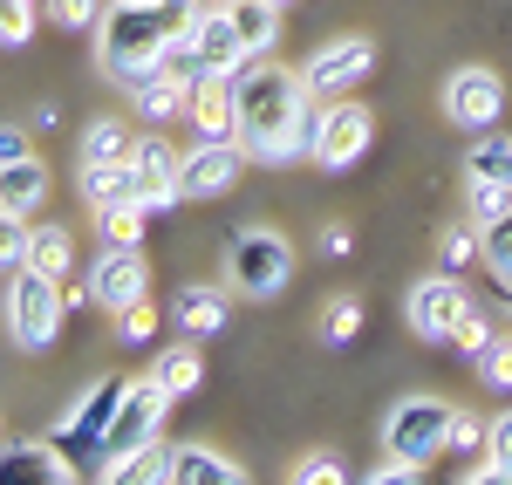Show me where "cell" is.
<instances>
[{"instance_id":"cell-1","label":"cell","mask_w":512,"mask_h":485,"mask_svg":"<svg viewBox=\"0 0 512 485\" xmlns=\"http://www.w3.org/2000/svg\"><path fill=\"white\" fill-rule=\"evenodd\" d=\"M321 96L301 69H239V144L253 164H294L315 144Z\"/></svg>"},{"instance_id":"cell-2","label":"cell","mask_w":512,"mask_h":485,"mask_svg":"<svg viewBox=\"0 0 512 485\" xmlns=\"http://www.w3.org/2000/svg\"><path fill=\"white\" fill-rule=\"evenodd\" d=\"M192 21H198V0H117V7H103V21H96L103 76L123 82V89L164 76V55L192 35Z\"/></svg>"},{"instance_id":"cell-3","label":"cell","mask_w":512,"mask_h":485,"mask_svg":"<svg viewBox=\"0 0 512 485\" xmlns=\"http://www.w3.org/2000/svg\"><path fill=\"white\" fill-rule=\"evenodd\" d=\"M171 404H178V397L164 390L158 376L130 383L123 404H117V417H110V438H103V458H96V479H123V465H130L137 451L158 445V424H164V410H171Z\"/></svg>"},{"instance_id":"cell-4","label":"cell","mask_w":512,"mask_h":485,"mask_svg":"<svg viewBox=\"0 0 512 485\" xmlns=\"http://www.w3.org/2000/svg\"><path fill=\"white\" fill-rule=\"evenodd\" d=\"M226 281L246 301H274L280 287L294 281V246H287V233H274V226L233 233V246H226Z\"/></svg>"},{"instance_id":"cell-5","label":"cell","mask_w":512,"mask_h":485,"mask_svg":"<svg viewBox=\"0 0 512 485\" xmlns=\"http://www.w3.org/2000/svg\"><path fill=\"white\" fill-rule=\"evenodd\" d=\"M62 315H69L62 281H48V274H35V267L7 274V335H14L21 349H48L55 328H62Z\"/></svg>"},{"instance_id":"cell-6","label":"cell","mask_w":512,"mask_h":485,"mask_svg":"<svg viewBox=\"0 0 512 485\" xmlns=\"http://www.w3.org/2000/svg\"><path fill=\"white\" fill-rule=\"evenodd\" d=\"M369 144H376V117H369L355 96H335V103L315 110V144H308V158H315L321 171H349V164H362Z\"/></svg>"},{"instance_id":"cell-7","label":"cell","mask_w":512,"mask_h":485,"mask_svg":"<svg viewBox=\"0 0 512 485\" xmlns=\"http://www.w3.org/2000/svg\"><path fill=\"white\" fill-rule=\"evenodd\" d=\"M451 417H458V410L444 404V397H403V404L390 410V424H383V451L431 465L437 451H444V438H451Z\"/></svg>"},{"instance_id":"cell-8","label":"cell","mask_w":512,"mask_h":485,"mask_svg":"<svg viewBox=\"0 0 512 485\" xmlns=\"http://www.w3.org/2000/svg\"><path fill=\"white\" fill-rule=\"evenodd\" d=\"M123 390H130L123 376H96V383L82 390V404L69 410V417H62L55 431H48V445L69 451V458H76V451H96V458H103V438H110V417H117Z\"/></svg>"},{"instance_id":"cell-9","label":"cell","mask_w":512,"mask_h":485,"mask_svg":"<svg viewBox=\"0 0 512 485\" xmlns=\"http://www.w3.org/2000/svg\"><path fill=\"white\" fill-rule=\"evenodd\" d=\"M369 69H376V41L342 35V41H328V48H315L301 76H308V89H315L321 103H335V96H349L355 82H369Z\"/></svg>"},{"instance_id":"cell-10","label":"cell","mask_w":512,"mask_h":485,"mask_svg":"<svg viewBox=\"0 0 512 485\" xmlns=\"http://www.w3.org/2000/svg\"><path fill=\"white\" fill-rule=\"evenodd\" d=\"M465 308H472V301H465V287H458V274L444 267V274H431V281L410 287L403 322H410V335H417V342H437V349H444V335H451V322H458Z\"/></svg>"},{"instance_id":"cell-11","label":"cell","mask_w":512,"mask_h":485,"mask_svg":"<svg viewBox=\"0 0 512 485\" xmlns=\"http://www.w3.org/2000/svg\"><path fill=\"white\" fill-rule=\"evenodd\" d=\"M444 117L458 123V130H492V123L506 117V82L492 76V69H451L444 82Z\"/></svg>"},{"instance_id":"cell-12","label":"cell","mask_w":512,"mask_h":485,"mask_svg":"<svg viewBox=\"0 0 512 485\" xmlns=\"http://www.w3.org/2000/svg\"><path fill=\"white\" fill-rule=\"evenodd\" d=\"M144 287H151V274H144V253H137V246H103V260L89 267V301H96L103 315L137 308Z\"/></svg>"},{"instance_id":"cell-13","label":"cell","mask_w":512,"mask_h":485,"mask_svg":"<svg viewBox=\"0 0 512 485\" xmlns=\"http://www.w3.org/2000/svg\"><path fill=\"white\" fill-rule=\"evenodd\" d=\"M239 171H246V144H212V137H198L192 151H185L178 185H185V199H226L239 185Z\"/></svg>"},{"instance_id":"cell-14","label":"cell","mask_w":512,"mask_h":485,"mask_svg":"<svg viewBox=\"0 0 512 485\" xmlns=\"http://www.w3.org/2000/svg\"><path fill=\"white\" fill-rule=\"evenodd\" d=\"M192 55L205 62V76L219 69V76H239L253 55H246V41H239V28H233V14H226V0H212V7H198V21H192Z\"/></svg>"},{"instance_id":"cell-15","label":"cell","mask_w":512,"mask_h":485,"mask_svg":"<svg viewBox=\"0 0 512 485\" xmlns=\"http://www.w3.org/2000/svg\"><path fill=\"white\" fill-rule=\"evenodd\" d=\"M185 117H192L198 137H212V144H239V76H219V69L198 76Z\"/></svg>"},{"instance_id":"cell-16","label":"cell","mask_w":512,"mask_h":485,"mask_svg":"<svg viewBox=\"0 0 512 485\" xmlns=\"http://www.w3.org/2000/svg\"><path fill=\"white\" fill-rule=\"evenodd\" d=\"M0 485H76V458L41 445H0Z\"/></svg>"},{"instance_id":"cell-17","label":"cell","mask_w":512,"mask_h":485,"mask_svg":"<svg viewBox=\"0 0 512 485\" xmlns=\"http://www.w3.org/2000/svg\"><path fill=\"white\" fill-rule=\"evenodd\" d=\"M82 199L96 205H144V171H137V158L123 164H82Z\"/></svg>"},{"instance_id":"cell-18","label":"cell","mask_w":512,"mask_h":485,"mask_svg":"<svg viewBox=\"0 0 512 485\" xmlns=\"http://www.w3.org/2000/svg\"><path fill=\"white\" fill-rule=\"evenodd\" d=\"M246 479V465L226 458V451L212 445H178L171 451V485H239Z\"/></svg>"},{"instance_id":"cell-19","label":"cell","mask_w":512,"mask_h":485,"mask_svg":"<svg viewBox=\"0 0 512 485\" xmlns=\"http://www.w3.org/2000/svg\"><path fill=\"white\" fill-rule=\"evenodd\" d=\"M41 199H48V164H41V158H14V164H0V205H7V212L35 219Z\"/></svg>"},{"instance_id":"cell-20","label":"cell","mask_w":512,"mask_h":485,"mask_svg":"<svg viewBox=\"0 0 512 485\" xmlns=\"http://www.w3.org/2000/svg\"><path fill=\"white\" fill-rule=\"evenodd\" d=\"M226 14H233L246 55H267L280 41V0H226Z\"/></svg>"},{"instance_id":"cell-21","label":"cell","mask_w":512,"mask_h":485,"mask_svg":"<svg viewBox=\"0 0 512 485\" xmlns=\"http://www.w3.org/2000/svg\"><path fill=\"white\" fill-rule=\"evenodd\" d=\"M465 178L512 185V137H506V130H478V137H472V151H465Z\"/></svg>"},{"instance_id":"cell-22","label":"cell","mask_w":512,"mask_h":485,"mask_svg":"<svg viewBox=\"0 0 512 485\" xmlns=\"http://www.w3.org/2000/svg\"><path fill=\"white\" fill-rule=\"evenodd\" d=\"M28 267L48 274V281H69V267H76V240H69V226H35V233H28Z\"/></svg>"},{"instance_id":"cell-23","label":"cell","mask_w":512,"mask_h":485,"mask_svg":"<svg viewBox=\"0 0 512 485\" xmlns=\"http://www.w3.org/2000/svg\"><path fill=\"white\" fill-rule=\"evenodd\" d=\"M178 328H185L192 342L219 335V328H226V294H219V287H185V294H178Z\"/></svg>"},{"instance_id":"cell-24","label":"cell","mask_w":512,"mask_h":485,"mask_svg":"<svg viewBox=\"0 0 512 485\" xmlns=\"http://www.w3.org/2000/svg\"><path fill=\"white\" fill-rule=\"evenodd\" d=\"M130 151H137V130L117 117H96L82 130V164H123Z\"/></svg>"},{"instance_id":"cell-25","label":"cell","mask_w":512,"mask_h":485,"mask_svg":"<svg viewBox=\"0 0 512 485\" xmlns=\"http://www.w3.org/2000/svg\"><path fill=\"white\" fill-rule=\"evenodd\" d=\"M130 96H137V117H151V123H171V117H185V110H192V89H185V82H171V76L137 82Z\"/></svg>"},{"instance_id":"cell-26","label":"cell","mask_w":512,"mask_h":485,"mask_svg":"<svg viewBox=\"0 0 512 485\" xmlns=\"http://www.w3.org/2000/svg\"><path fill=\"white\" fill-rule=\"evenodd\" d=\"M151 376H158L171 397H192V390H198V376H205V363H198V349H192V342H171V349H158Z\"/></svg>"},{"instance_id":"cell-27","label":"cell","mask_w":512,"mask_h":485,"mask_svg":"<svg viewBox=\"0 0 512 485\" xmlns=\"http://www.w3.org/2000/svg\"><path fill=\"white\" fill-rule=\"evenodd\" d=\"M144 205H103L96 212V240L103 246H144Z\"/></svg>"},{"instance_id":"cell-28","label":"cell","mask_w":512,"mask_h":485,"mask_svg":"<svg viewBox=\"0 0 512 485\" xmlns=\"http://www.w3.org/2000/svg\"><path fill=\"white\" fill-rule=\"evenodd\" d=\"M437 260L458 274V267H472V260H485V226H444L437 233Z\"/></svg>"},{"instance_id":"cell-29","label":"cell","mask_w":512,"mask_h":485,"mask_svg":"<svg viewBox=\"0 0 512 485\" xmlns=\"http://www.w3.org/2000/svg\"><path fill=\"white\" fill-rule=\"evenodd\" d=\"M485 342H492L485 308H465V315L451 322V335H444V349H451V356H465V363H478V356H485Z\"/></svg>"},{"instance_id":"cell-30","label":"cell","mask_w":512,"mask_h":485,"mask_svg":"<svg viewBox=\"0 0 512 485\" xmlns=\"http://www.w3.org/2000/svg\"><path fill=\"white\" fill-rule=\"evenodd\" d=\"M28 233H35V226L0 205V274H21V267H28Z\"/></svg>"},{"instance_id":"cell-31","label":"cell","mask_w":512,"mask_h":485,"mask_svg":"<svg viewBox=\"0 0 512 485\" xmlns=\"http://www.w3.org/2000/svg\"><path fill=\"white\" fill-rule=\"evenodd\" d=\"M41 21H55L62 35H76V28L103 21V0H41Z\"/></svg>"},{"instance_id":"cell-32","label":"cell","mask_w":512,"mask_h":485,"mask_svg":"<svg viewBox=\"0 0 512 485\" xmlns=\"http://www.w3.org/2000/svg\"><path fill=\"white\" fill-rule=\"evenodd\" d=\"M485 267H492L499 281H512V205L485 226Z\"/></svg>"},{"instance_id":"cell-33","label":"cell","mask_w":512,"mask_h":485,"mask_svg":"<svg viewBox=\"0 0 512 485\" xmlns=\"http://www.w3.org/2000/svg\"><path fill=\"white\" fill-rule=\"evenodd\" d=\"M355 335H362V301H335V308L321 315V342L342 349V342H355Z\"/></svg>"},{"instance_id":"cell-34","label":"cell","mask_w":512,"mask_h":485,"mask_svg":"<svg viewBox=\"0 0 512 485\" xmlns=\"http://www.w3.org/2000/svg\"><path fill=\"white\" fill-rule=\"evenodd\" d=\"M35 21H41V7H28V0H0V41H7V48H21V41L35 35Z\"/></svg>"},{"instance_id":"cell-35","label":"cell","mask_w":512,"mask_h":485,"mask_svg":"<svg viewBox=\"0 0 512 485\" xmlns=\"http://www.w3.org/2000/svg\"><path fill=\"white\" fill-rule=\"evenodd\" d=\"M123 479H144V485H171V451L164 445H144L130 465H123Z\"/></svg>"},{"instance_id":"cell-36","label":"cell","mask_w":512,"mask_h":485,"mask_svg":"<svg viewBox=\"0 0 512 485\" xmlns=\"http://www.w3.org/2000/svg\"><path fill=\"white\" fill-rule=\"evenodd\" d=\"M506 205H512V185H485V178H472V226H492Z\"/></svg>"},{"instance_id":"cell-37","label":"cell","mask_w":512,"mask_h":485,"mask_svg":"<svg viewBox=\"0 0 512 485\" xmlns=\"http://www.w3.org/2000/svg\"><path fill=\"white\" fill-rule=\"evenodd\" d=\"M478 376H485L492 390H512V342L492 335V342H485V356H478Z\"/></svg>"},{"instance_id":"cell-38","label":"cell","mask_w":512,"mask_h":485,"mask_svg":"<svg viewBox=\"0 0 512 485\" xmlns=\"http://www.w3.org/2000/svg\"><path fill=\"white\" fill-rule=\"evenodd\" d=\"M349 472H342V458H328V451H315V458H301L294 465V485H342Z\"/></svg>"},{"instance_id":"cell-39","label":"cell","mask_w":512,"mask_h":485,"mask_svg":"<svg viewBox=\"0 0 512 485\" xmlns=\"http://www.w3.org/2000/svg\"><path fill=\"white\" fill-rule=\"evenodd\" d=\"M117 335H123V342H151V335H158V308H151V301L123 308V315H117Z\"/></svg>"},{"instance_id":"cell-40","label":"cell","mask_w":512,"mask_h":485,"mask_svg":"<svg viewBox=\"0 0 512 485\" xmlns=\"http://www.w3.org/2000/svg\"><path fill=\"white\" fill-rule=\"evenodd\" d=\"M485 431H492L485 417H465V410H458V417H451V438H444V451H485Z\"/></svg>"},{"instance_id":"cell-41","label":"cell","mask_w":512,"mask_h":485,"mask_svg":"<svg viewBox=\"0 0 512 485\" xmlns=\"http://www.w3.org/2000/svg\"><path fill=\"white\" fill-rule=\"evenodd\" d=\"M164 76H171V82H185V89H192V82L205 76V62H198V55H192V41H178V48L164 55Z\"/></svg>"},{"instance_id":"cell-42","label":"cell","mask_w":512,"mask_h":485,"mask_svg":"<svg viewBox=\"0 0 512 485\" xmlns=\"http://www.w3.org/2000/svg\"><path fill=\"white\" fill-rule=\"evenodd\" d=\"M410 479H424V465H417V458H396V451L369 472V485H410Z\"/></svg>"},{"instance_id":"cell-43","label":"cell","mask_w":512,"mask_h":485,"mask_svg":"<svg viewBox=\"0 0 512 485\" xmlns=\"http://www.w3.org/2000/svg\"><path fill=\"white\" fill-rule=\"evenodd\" d=\"M14 158H35L28 151V123H0V164H14Z\"/></svg>"},{"instance_id":"cell-44","label":"cell","mask_w":512,"mask_h":485,"mask_svg":"<svg viewBox=\"0 0 512 485\" xmlns=\"http://www.w3.org/2000/svg\"><path fill=\"white\" fill-rule=\"evenodd\" d=\"M321 253H328V260H335V253H349V233H342V226H328V233H321Z\"/></svg>"},{"instance_id":"cell-45","label":"cell","mask_w":512,"mask_h":485,"mask_svg":"<svg viewBox=\"0 0 512 485\" xmlns=\"http://www.w3.org/2000/svg\"><path fill=\"white\" fill-rule=\"evenodd\" d=\"M499 301H506V308H512V281H506V287H499Z\"/></svg>"},{"instance_id":"cell-46","label":"cell","mask_w":512,"mask_h":485,"mask_svg":"<svg viewBox=\"0 0 512 485\" xmlns=\"http://www.w3.org/2000/svg\"><path fill=\"white\" fill-rule=\"evenodd\" d=\"M280 7H287V0H280Z\"/></svg>"}]
</instances>
